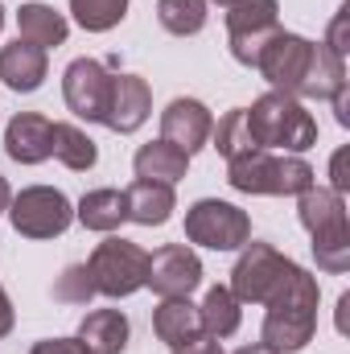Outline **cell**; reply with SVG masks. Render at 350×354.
I'll return each instance as SVG.
<instances>
[{"instance_id": "9", "label": "cell", "mask_w": 350, "mask_h": 354, "mask_svg": "<svg viewBox=\"0 0 350 354\" xmlns=\"http://www.w3.org/2000/svg\"><path fill=\"white\" fill-rule=\"evenodd\" d=\"M288 268H293V260L280 256L272 243H252L248 239L243 256L231 268V292H235V301L239 305H264L276 292V284L284 280Z\"/></svg>"}, {"instance_id": "23", "label": "cell", "mask_w": 350, "mask_h": 354, "mask_svg": "<svg viewBox=\"0 0 350 354\" xmlns=\"http://www.w3.org/2000/svg\"><path fill=\"white\" fill-rule=\"evenodd\" d=\"M342 87H347V58H338L326 41H317L309 79H305V87H301L297 99H334Z\"/></svg>"}, {"instance_id": "21", "label": "cell", "mask_w": 350, "mask_h": 354, "mask_svg": "<svg viewBox=\"0 0 350 354\" xmlns=\"http://www.w3.org/2000/svg\"><path fill=\"white\" fill-rule=\"evenodd\" d=\"M75 218H79L87 231L111 235L120 223H128V198H124V189H91V194L79 198Z\"/></svg>"}, {"instance_id": "1", "label": "cell", "mask_w": 350, "mask_h": 354, "mask_svg": "<svg viewBox=\"0 0 350 354\" xmlns=\"http://www.w3.org/2000/svg\"><path fill=\"white\" fill-rule=\"evenodd\" d=\"M317 301H322L317 276H309L301 264H293L284 272V280L276 284V292L264 301L268 313H264L260 326V342L276 354L305 351L317 334Z\"/></svg>"}, {"instance_id": "28", "label": "cell", "mask_w": 350, "mask_h": 354, "mask_svg": "<svg viewBox=\"0 0 350 354\" xmlns=\"http://www.w3.org/2000/svg\"><path fill=\"white\" fill-rule=\"evenodd\" d=\"M71 12L87 33H107L128 17V0H71Z\"/></svg>"}, {"instance_id": "38", "label": "cell", "mask_w": 350, "mask_h": 354, "mask_svg": "<svg viewBox=\"0 0 350 354\" xmlns=\"http://www.w3.org/2000/svg\"><path fill=\"white\" fill-rule=\"evenodd\" d=\"M235 354H276V351H268L264 342H252V346H243V351H235Z\"/></svg>"}, {"instance_id": "24", "label": "cell", "mask_w": 350, "mask_h": 354, "mask_svg": "<svg viewBox=\"0 0 350 354\" xmlns=\"http://www.w3.org/2000/svg\"><path fill=\"white\" fill-rule=\"evenodd\" d=\"M50 157H58L75 174H87V169H95V161H99V149H95V140H91L83 128L54 124V132H50Z\"/></svg>"}, {"instance_id": "3", "label": "cell", "mask_w": 350, "mask_h": 354, "mask_svg": "<svg viewBox=\"0 0 350 354\" xmlns=\"http://www.w3.org/2000/svg\"><path fill=\"white\" fill-rule=\"evenodd\" d=\"M297 214L301 227L313 235V256L317 268L330 276H342L350 268V223H347V198L330 185H309L297 194Z\"/></svg>"}, {"instance_id": "36", "label": "cell", "mask_w": 350, "mask_h": 354, "mask_svg": "<svg viewBox=\"0 0 350 354\" xmlns=\"http://www.w3.org/2000/svg\"><path fill=\"white\" fill-rule=\"evenodd\" d=\"M347 309H350V292H342L338 297V330L347 334Z\"/></svg>"}, {"instance_id": "25", "label": "cell", "mask_w": 350, "mask_h": 354, "mask_svg": "<svg viewBox=\"0 0 350 354\" xmlns=\"http://www.w3.org/2000/svg\"><path fill=\"white\" fill-rule=\"evenodd\" d=\"M198 317H202V330L214 334V338H231V334L239 330V322H243L239 301H235V292H231L227 284L206 288V297H202V305H198Z\"/></svg>"}, {"instance_id": "26", "label": "cell", "mask_w": 350, "mask_h": 354, "mask_svg": "<svg viewBox=\"0 0 350 354\" xmlns=\"http://www.w3.org/2000/svg\"><path fill=\"white\" fill-rule=\"evenodd\" d=\"M157 21L174 37H194L206 29V0H157Z\"/></svg>"}, {"instance_id": "10", "label": "cell", "mask_w": 350, "mask_h": 354, "mask_svg": "<svg viewBox=\"0 0 350 354\" xmlns=\"http://www.w3.org/2000/svg\"><path fill=\"white\" fill-rule=\"evenodd\" d=\"M280 29V4L276 0H235L227 8V37L239 66H256L268 37Z\"/></svg>"}, {"instance_id": "31", "label": "cell", "mask_w": 350, "mask_h": 354, "mask_svg": "<svg viewBox=\"0 0 350 354\" xmlns=\"http://www.w3.org/2000/svg\"><path fill=\"white\" fill-rule=\"evenodd\" d=\"M174 354H227V351H223V338H214V334H194L190 342L174 346Z\"/></svg>"}, {"instance_id": "20", "label": "cell", "mask_w": 350, "mask_h": 354, "mask_svg": "<svg viewBox=\"0 0 350 354\" xmlns=\"http://www.w3.org/2000/svg\"><path fill=\"white\" fill-rule=\"evenodd\" d=\"M128 334L132 330L120 309H91L79 326V342L87 346V354H124Z\"/></svg>"}, {"instance_id": "32", "label": "cell", "mask_w": 350, "mask_h": 354, "mask_svg": "<svg viewBox=\"0 0 350 354\" xmlns=\"http://www.w3.org/2000/svg\"><path fill=\"white\" fill-rule=\"evenodd\" d=\"M29 354H87V346L79 338H46V342H37Z\"/></svg>"}, {"instance_id": "40", "label": "cell", "mask_w": 350, "mask_h": 354, "mask_svg": "<svg viewBox=\"0 0 350 354\" xmlns=\"http://www.w3.org/2000/svg\"><path fill=\"white\" fill-rule=\"evenodd\" d=\"M0 29H4V4H0Z\"/></svg>"}, {"instance_id": "27", "label": "cell", "mask_w": 350, "mask_h": 354, "mask_svg": "<svg viewBox=\"0 0 350 354\" xmlns=\"http://www.w3.org/2000/svg\"><path fill=\"white\" fill-rule=\"evenodd\" d=\"M210 140H214L219 157H227V161H235V157L252 153L256 145H252V132H248V115H243V107L227 111V115L219 120V128H210Z\"/></svg>"}, {"instance_id": "19", "label": "cell", "mask_w": 350, "mask_h": 354, "mask_svg": "<svg viewBox=\"0 0 350 354\" xmlns=\"http://www.w3.org/2000/svg\"><path fill=\"white\" fill-rule=\"evenodd\" d=\"M153 334L174 351L181 342H190L194 334H202V317L198 305H190V297H161V305L153 309Z\"/></svg>"}, {"instance_id": "12", "label": "cell", "mask_w": 350, "mask_h": 354, "mask_svg": "<svg viewBox=\"0 0 350 354\" xmlns=\"http://www.w3.org/2000/svg\"><path fill=\"white\" fill-rule=\"evenodd\" d=\"M202 284V260L194 248L185 243H165L149 256V276L145 288H153L157 297H190Z\"/></svg>"}, {"instance_id": "2", "label": "cell", "mask_w": 350, "mask_h": 354, "mask_svg": "<svg viewBox=\"0 0 350 354\" xmlns=\"http://www.w3.org/2000/svg\"><path fill=\"white\" fill-rule=\"evenodd\" d=\"M243 115H248V132H252V145H256V149L301 157L305 149L317 145V120H313V115L305 111V103L293 99V95L268 91V95H260L252 107H243Z\"/></svg>"}, {"instance_id": "11", "label": "cell", "mask_w": 350, "mask_h": 354, "mask_svg": "<svg viewBox=\"0 0 350 354\" xmlns=\"http://www.w3.org/2000/svg\"><path fill=\"white\" fill-rule=\"evenodd\" d=\"M62 99H66V107L79 120L103 124L107 99H111V75H107V66L95 62V58H75L62 71Z\"/></svg>"}, {"instance_id": "22", "label": "cell", "mask_w": 350, "mask_h": 354, "mask_svg": "<svg viewBox=\"0 0 350 354\" xmlns=\"http://www.w3.org/2000/svg\"><path fill=\"white\" fill-rule=\"evenodd\" d=\"M132 169H136V177H145V181H165V185H174V181L185 177L190 157H185L181 149H174L169 140H149V145L136 149Z\"/></svg>"}, {"instance_id": "33", "label": "cell", "mask_w": 350, "mask_h": 354, "mask_svg": "<svg viewBox=\"0 0 350 354\" xmlns=\"http://www.w3.org/2000/svg\"><path fill=\"white\" fill-rule=\"evenodd\" d=\"M347 157H350V149H338V153H334V161H330V177H334V185H330V189H338V194H347V189H350Z\"/></svg>"}, {"instance_id": "4", "label": "cell", "mask_w": 350, "mask_h": 354, "mask_svg": "<svg viewBox=\"0 0 350 354\" xmlns=\"http://www.w3.org/2000/svg\"><path fill=\"white\" fill-rule=\"evenodd\" d=\"M227 181L239 194H301L313 185V165L305 157L293 153H268V149H252L235 161H227Z\"/></svg>"}, {"instance_id": "17", "label": "cell", "mask_w": 350, "mask_h": 354, "mask_svg": "<svg viewBox=\"0 0 350 354\" xmlns=\"http://www.w3.org/2000/svg\"><path fill=\"white\" fill-rule=\"evenodd\" d=\"M124 198H128V218L140 223V227H165L177 210L174 185H165V181H145V177H136V181L124 189Z\"/></svg>"}, {"instance_id": "35", "label": "cell", "mask_w": 350, "mask_h": 354, "mask_svg": "<svg viewBox=\"0 0 350 354\" xmlns=\"http://www.w3.org/2000/svg\"><path fill=\"white\" fill-rule=\"evenodd\" d=\"M330 103H334V115H338V124H342V128H350V91L342 87L334 99H330Z\"/></svg>"}, {"instance_id": "6", "label": "cell", "mask_w": 350, "mask_h": 354, "mask_svg": "<svg viewBox=\"0 0 350 354\" xmlns=\"http://www.w3.org/2000/svg\"><path fill=\"white\" fill-rule=\"evenodd\" d=\"M4 214L12 223V231L25 235V239H54V235H62L75 223L71 198L62 189H54V185H29V189H21L8 202Z\"/></svg>"}, {"instance_id": "39", "label": "cell", "mask_w": 350, "mask_h": 354, "mask_svg": "<svg viewBox=\"0 0 350 354\" xmlns=\"http://www.w3.org/2000/svg\"><path fill=\"white\" fill-rule=\"evenodd\" d=\"M210 4H223V8H231V4H235V0H210Z\"/></svg>"}, {"instance_id": "34", "label": "cell", "mask_w": 350, "mask_h": 354, "mask_svg": "<svg viewBox=\"0 0 350 354\" xmlns=\"http://www.w3.org/2000/svg\"><path fill=\"white\" fill-rule=\"evenodd\" d=\"M8 334H12V301H8V292L0 284V338H8Z\"/></svg>"}, {"instance_id": "13", "label": "cell", "mask_w": 350, "mask_h": 354, "mask_svg": "<svg viewBox=\"0 0 350 354\" xmlns=\"http://www.w3.org/2000/svg\"><path fill=\"white\" fill-rule=\"evenodd\" d=\"M210 128H214V115H210V107L202 99H174L161 111V140H169L185 157H194L198 149H206Z\"/></svg>"}, {"instance_id": "14", "label": "cell", "mask_w": 350, "mask_h": 354, "mask_svg": "<svg viewBox=\"0 0 350 354\" xmlns=\"http://www.w3.org/2000/svg\"><path fill=\"white\" fill-rule=\"evenodd\" d=\"M153 111V91L140 75H111V99H107V115L103 124L120 136L136 132Z\"/></svg>"}, {"instance_id": "15", "label": "cell", "mask_w": 350, "mask_h": 354, "mask_svg": "<svg viewBox=\"0 0 350 354\" xmlns=\"http://www.w3.org/2000/svg\"><path fill=\"white\" fill-rule=\"evenodd\" d=\"M50 132H54V120L37 111H17L4 128V153L17 165H42L50 161Z\"/></svg>"}, {"instance_id": "29", "label": "cell", "mask_w": 350, "mask_h": 354, "mask_svg": "<svg viewBox=\"0 0 350 354\" xmlns=\"http://www.w3.org/2000/svg\"><path fill=\"white\" fill-rule=\"evenodd\" d=\"M54 297L66 301V305H87L91 297H95V284H91L87 264H71L66 268V272L58 276V284H54Z\"/></svg>"}, {"instance_id": "8", "label": "cell", "mask_w": 350, "mask_h": 354, "mask_svg": "<svg viewBox=\"0 0 350 354\" xmlns=\"http://www.w3.org/2000/svg\"><path fill=\"white\" fill-rule=\"evenodd\" d=\"M313 50H317V41H305L301 33H284V29H276V33L268 37V46L260 50V58H256V71L272 83V91L297 99L301 87H305V79H309Z\"/></svg>"}, {"instance_id": "16", "label": "cell", "mask_w": 350, "mask_h": 354, "mask_svg": "<svg viewBox=\"0 0 350 354\" xmlns=\"http://www.w3.org/2000/svg\"><path fill=\"white\" fill-rule=\"evenodd\" d=\"M46 75H50V54L42 46H29V41L17 37L0 50V83L8 91L29 95V91H37L46 83Z\"/></svg>"}, {"instance_id": "37", "label": "cell", "mask_w": 350, "mask_h": 354, "mask_svg": "<svg viewBox=\"0 0 350 354\" xmlns=\"http://www.w3.org/2000/svg\"><path fill=\"white\" fill-rule=\"evenodd\" d=\"M8 202H12V189H8V181H4V174H0V214L8 210Z\"/></svg>"}, {"instance_id": "18", "label": "cell", "mask_w": 350, "mask_h": 354, "mask_svg": "<svg viewBox=\"0 0 350 354\" xmlns=\"http://www.w3.org/2000/svg\"><path fill=\"white\" fill-rule=\"evenodd\" d=\"M66 33H71V25H66V17H62L58 8H50V4H42V0L21 4V12H17V37H21V41L42 46V50L50 54V50L66 46Z\"/></svg>"}, {"instance_id": "5", "label": "cell", "mask_w": 350, "mask_h": 354, "mask_svg": "<svg viewBox=\"0 0 350 354\" xmlns=\"http://www.w3.org/2000/svg\"><path fill=\"white\" fill-rule=\"evenodd\" d=\"M91 284L99 297H132L145 288V276H149V252L132 239H103L87 260Z\"/></svg>"}, {"instance_id": "7", "label": "cell", "mask_w": 350, "mask_h": 354, "mask_svg": "<svg viewBox=\"0 0 350 354\" xmlns=\"http://www.w3.org/2000/svg\"><path fill=\"white\" fill-rule=\"evenodd\" d=\"M185 239L210 252H235L252 239V218L223 198H202L185 210Z\"/></svg>"}, {"instance_id": "30", "label": "cell", "mask_w": 350, "mask_h": 354, "mask_svg": "<svg viewBox=\"0 0 350 354\" xmlns=\"http://www.w3.org/2000/svg\"><path fill=\"white\" fill-rule=\"evenodd\" d=\"M347 33H350V4H342L338 12H334V21H330V33H326V46L338 54V58H347Z\"/></svg>"}]
</instances>
